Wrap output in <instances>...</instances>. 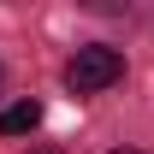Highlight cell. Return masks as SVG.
I'll return each instance as SVG.
<instances>
[{"mask_svg":"<svg viewBox=\"0 0 154 154\" xmlns=\"http://www.w3.org/2000/svg\"><path fill=\"white\" fill-rule=\"evenodd\" d=\"M119 77H125V54L107 48V42H89V48H77L65 59V89L71 95H101V89H113Z\"/></svg>","mask_w":154,"mask_h":154,"instance_id":"obj_1","label":"cell"},{"mask_svg":"<svg viewBox=\"0 0 154 154\" xmlns=\"http://www.w3.org/2000/svg\"><path fill=\"white\" fill-rule=\"evenodd\" d=\"M42 125V101H12L0 107V136H30Z\"/></svg>","mask_w":154,"mask_h":154,"instance_id":"obj_2","label":"cell"},{"mask_svg":"<svg viewBox=\"0 0 154 154\" xmlns=\"http://www.w3.org/2000/svg\"><path fill=\"white\" fill-rule=\"evenodd\" d=\"M30 154H59V148H30Z\"/></svg>","mask_w":154,"mask_h":154,"instance_id":"obj_3","label":"cell"},{"mask_svg":"<svg viewBox=\"0 0 154 154\" xmlns=\"http://www.w3.org/2000/svg\"><path fill=\"white\" fill-rule=\"evenodd\" d=\"M113 154H136V148H113Z\"/></svg>","mask_w":154,"mask_h":154,"instance_id":"obj_4","label":"cell"},{"mask_svg":"<svg viewBox=\"0 0 154 154\" xmlns=\"http://www.w3.org/2000/svg\"><path fill=\"white\" fill-rule=\"evenodd\" d=\"M0 89H6V71H0Z\"/></svg>","mask_w":154,"mask_h":154,"instance_id":"obj_5","label":"cell"}]
</instances>
